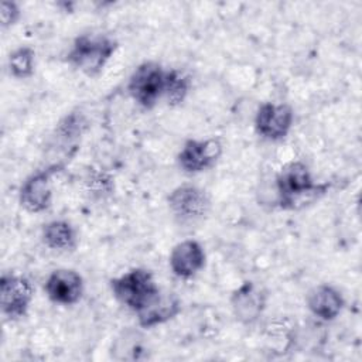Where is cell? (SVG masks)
<instances>
[{
    "label": "cell",
    "mask_w": 362,
    "mask_h": 362,
    "mask_svg": "<svg viewBox=\"0 0 362 362\" xmlns=\"http://www.w3.org/2000/svg\"><path fill=\"white\" fill-rule=\"evenodd\" d=\"M328 187L327 182L317 184L303 161L284 164L276 177L277 201L283 209H298L324 195Z\"/></svg>",
    "instance_id": "6da1fadb"
},
{
    "label": "cell",
    "mask_w": 362,
    "mask_h": 362,
    "mask_svg": "<svg viewBox=\"0 0 362 362\" xmlns=\"http://www.w3.org/2000/svg\"><path fill=\"white\" fill-rule=\"evenodd\" d=\"M119 44L115 38L102 33L79 34L68 54V62L86 76H98L116 52Z\"/></svg>",
    "instance_id": "7a4b0ae2"
},
{
    "label": "cell",
    "mask_w": 362,
    "mask_h": 362,
    "mask_svg": "<svg viewBox=\"0 0 362 362\" xmlns=\"http://www.w3.org/2000/svg\"><path fill=\"white\" fill-rule=\"evenodd\" d=\"M110 288L115 298L136 314L146 308L161 291L153 273L141 267L132 269L112 279Z\"/></svg>",
    "instance_id": "3957f363"
},
{
    "label": "cell",
    "mask_w": 362,
    "mask_h": 362,
    "mask_svg": "<svg viewBox=\"0 0 362 362\" xmlns=\"http://www.w3.org/2000/svg\"><path fill=\"white\" fill-rule=\"evenodd\" d=\"M168 209L180 226H198L204 222L211 211L208 194L192 184H182L174 188L168 198Z\"/></svg>",
    "instance_id": "277c9868"
},
{
    "label": "cell",
    "mask_w": 362,
    "mask_h": 362,
    "mask_svg": "<svg viewBox=\"0 0 362 362\" xmlns=\"http://www.w3.org/2000/svg\"><path fill=\"white\" fill-rule=\"evenodd\" d=\"M167 71L154 61L137 65L127 82V92L132 99L144 109H153L164 98Z\"/></svg>",
    "instance_id": "5b68a950"
},
{
    "label": "cell",
    "mask_w": 362,
    "mask_h": 362,
    "mask_svg": "<svg viewBox=\"0 0 362 362\" xmlns=\"http://www.w3.org/2000/svg\"><path fill=\"white\" fill-rule=\"evenodd\" d=\"M65 165L48 164L45 168L38 170L28 175L18 191V201L21 206L31 212L40 214L47 211L52 202V177L59 173Z\"/></svg>",
    "instance_id": "8992f818"
},
{
    "label": "cell",
    "mask_w": 362,
    "mask_h": 362,
    "mask_svg": "<svg viewBox=\"0 0 362 362\" xmlns=\"http://www.w3.org/2000/svg\"><path fill=\"white\" fill-rule=\"evenodd\" d=\"M34 298L31 281L16 273H4L0 277V307L10 320L23 318Z\"/></svg>",
    "instance_id": "52a82bcc"
},
{
    "label": "cell",
    "mask_w": 362,
    "mask_h": 362,
    "mask_svg": "<svg viewBox=\"0 0 362 362\" xmlns=\"http://www.w3.org/2000/svg\"><path fill=\"white\" fill-rule=\"evenodd\" d=\"M293 122L294 112L290 105L264 102L256 112L255 129L262 139L277 141L288 134Z\"/></svg>",
    "instance_id": "ba28073f"
},
{
    "label": "cell",
    "mask_w": 362,
    "mask_h": 362,
    "mask_svg": "<svg viewBox=\"0 0 362 362\" xmlns=\"http://www.w3.org/2000/svg\"><path fill=\"white\" fill-rule=\"evenodd\" d=\"M222 151L223 146L215 137L205 140L191 139L187 140L181 147L177 161L185 173L197 174L214 167L222 156Z\"/></svg>",
    "instance_id": "9c48e42d"
},
{
    "label": "cell",
    "mask_w": 362,
    "mask_h": 362,
    "mask_svg": "<svg viewBox=\"0 0 362 362\" xmlns=\"http://www.w3.org/2000/svg\"><path fill=\"white\" fill-rule=\"evenodd\" d=\"M83 279L72 269H57L45 280L47 297L59 305H74L83 294Z\"/></svg>",
    "instance_id": "30bf717a"
},
{
    "label": "cell",
    "mask_w": 362,
    "mask_h": 362,
    "mask_svg": "<svg viewBox=\"0 0 362 362\" xmlns=\"http://www.w3.org/2000/svg\"><path fill=\"white\" fill-rule=\"evenodd\" d=\"M205 250L195 239L178 242L170 253L168 264L174 276L180 279H191L205 266Z\"/></svg>",
    "instance_id": "8fae6325"
},
{
    "label": "cell",
    "mask_w": 362,
    "mask_h": 362,
    "mask_svg": "<svg viewBox=\"0 0 362 362\" xmlns=\"http://www.w3.org/2000/svg\"><path fill=\"white\" fill-rule=\"evenodd\" d=\"M230 305L235 317L240 322L250 324L256 321L263 313L266 305V296L253 281H243L232 293Z\"/></svg>",
    "instance_id": "7c38bea8"
},
{
    "label": "cell",
    "mask_w": 362,
    "mask_h": 362,
    "mask_svg": "<svg viewBox=\"0 0 362 362\" xmlns=\"http://www.w3.org/2000/svg\"><path fill=\"white\" fill-rule=\"evenodd\" d=\"M345 305L342 294L331 284H318L307 296V307L313 315L322 321L335 320Z\"/></svg>",
    "instance_id": "4fadbf2b"
},
{
    "label": "cell",
    "mask_w": 362,
    "mask_h": 362,
    "mask_svg": "<svg viewBox=\"0 0 362 362\" xmlns=\"http://www.w3.org/2000/svg\"><path fill=\"white\" fill-rule=\"evenodd\" d=\"M181 311V301L173 293H161L141 311L137 313L139 325L153 328L173 320Z\"/></svg>",
    "instance_id": "5bb4252c"
},
{
    "label": "cell",
    "mask_w": 362,
    "mask_h": 362,
    "mask_svg": "<svg viewBox=\"0 0 362 362\" xmlns=\"http://www.w3.org/2000/svg\"><path fill=\"white\" fill-rule=\"evenodd\" d=\"M41 240L48 249L55 252H71L78 243L75 228L64 219L47 222L41 229Z\"/></svg>",
    "instance_id": "9a60e30c"
},
{
    "label": "cell",
    "mask_w": 362,
    "mask_h": 362,
    "mask_svg": "<svg viewBox=\"0 0 362 362\" xmlns=\"http://www.w3.org/2000/svg\"><path fill=\"white\" fill-rule=\"evenodd\" d=\"M86 127V120L83 115L71 112L66 115L55 127L54 139L64 150V154L66 158H69L76 151V141L81 137Z\"/></svg>",
    "instance_id": "2e32d148"
},
{
    "label": "cell",
    "mask_w": 362,
    "mask_h": 362,
    "mask_svg": "<svg viewBox=\"0 0 362 362\" xmlns=\"http://www.w3.org/2000/svg\"><path fill=\"white\" fill-rule=\"evenodd\" d=\"M112 355L119 361H137L144 358L146 348L137 332L126 331L116 339Z\"/></svg>",
    "instance_id": "e0dca14e"
},
{
    "label": "cell",
    "mask_w": 362,
    "mask_h": 362,
    "mask_svg": "<svg viewBox=\"0 0 362 362\" xmlns=\"http://www.w3.org/2000/svg\"><path fill=\"white\" fill-rule=\"evenodd\" d=\"M7 66L10 75L17 79H27L34 74L35 52L30 47H20L8 55Z\"/></svg>",
    "instance_id": "ac0fdd59"
},
{
    "label": "cell",
    "mask_w": 362,
    "mask_h": 362,
    "mask_svg": "<svg viewBox=\"0 0 362 362\" xmlns=\"http://www.w3.org/2000/svg\"><path fill=\"white\" fill-rule=\"evenodd\" d=\"M189 90V79L178 69L167 71V82L164 98L170 106H177L184 102Z\"/></svg>",
    "instance_id": "d6986e66"
},
{
    "label": "cell",
    "mask_w": 362,
    "mask_h": 362,
    "mask_svg": "<svg viewBox=\"0 0 362 362\" xmlns=\"http://www.w3.org/2000/svg\"><path fill=\"white\" fill-rule=\"evenodd\" d=\"M0 16H1V25L4 28L11 27L18 21V18L21 16V10H20L18 4L14 1H1Z\"/></svg>",
    "instance_id": "ffe728a7"
}]
</instances>
